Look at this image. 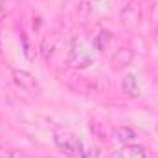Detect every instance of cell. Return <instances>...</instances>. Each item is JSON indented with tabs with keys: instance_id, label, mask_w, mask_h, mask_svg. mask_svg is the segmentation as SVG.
<instances>
[{
	"instance_id": "6da1fadb",
	"label": "cell",
	"mask_w": 158,
	"mask_h": 158,
	"mask_svg": "<svg viewBox=\"0 0 158 158\" xmlns=\"http://www.w3.org/2000/svg\"><path fill=\"white\" fill-rule=\"evenodd\" d=\"M55 145L66 155V156L72 158H81V153H83V143L77 136L70 134V132H55Z\"/></svg>"
},
{
	"instance_id": "7a4b0ae2",
	"label": "cell",
	"mask_w": 158,
	"mask_h": 158,
	"mask_svg": "<svg viewBox=\"0 0 158 158\" xmlns=\"http://www.w3.org/2000/svg\"><path fill=\"white\" fill-rule=\"evenodd\" d=\"M70 64L76 66V68H86L88 64H92V55H90V52L85 48V44L81 40H74L72 42Z\"/></svg>"
},
{
	"instance_id": "3957f363",
	"label": "cell",
	"mask_w": 158,
	"mask_h": 158,
	"mask_svg": "<svg viewBox=\"0 0 158 158\" xmlns=\"http://www.w3.org/2000/svg\"><path fill=\"white\" fill-rule=\"evenodd\" d=\"M119 20L125 28H136L140 22H142V7L136 0L129 2L123 9H121V15H119Z\"/></svg>"
},
{
	"instance_id": "277c9868",
	"label": "cell",
	"mask_w": 158,
	"mask_h": 158,
	"mask_svg": "<svg viewBox=\"0 0 158 158\" xmlns=\"http://www.w3.org/2000/svg\"><path fill=\"white\" fill-rule=\"evenodd\" d=\"M13 79H15V83H17L20 88H26V90H37V81H35V77H33L30 72H24V70H13Z\"/></svg>"
},
{
	"instance_id": "5b68a950",
	"label": "cell",
	"mask_w": 158,
	"mask_h": 158,
	"mask_svg": "<svg viewBox=\"0 0 158 158\" xmlns=\"http://www.w3.org/2000/svg\"><path fill=\"white\" fill-rule=\"evenodd\" d=\"M121 90H123V94L129 96V98H140V96H142L138 79L134 77L132 74H127V76L123 77V81H121Z\"/></svg>"
},
{
	"instance_id": "8992f818",
	"label": "cell",
	"mask_w": 158,
	"mask_h": 158,
	"mask_svg": "<svg viewBox=\"0 0 158 158\" xmlns=\"http://www.w3.org/2000/svg\"><path fill=\"white\" fill-rule=\"evenodd\" d=\"M132 57H134V53H132L131 48H119V50H116V53L112 55V64H114L116 70L125 68V66H129L132 63Z\"/></svg>"
},
{
	"instance_id": "52a82bcc",
	"label": "cell",
	"mask_w": 158,
	"mask_h": 158,
	"mask_svg": "<svg viewBox=\"0 0 158 158\" xmlns=\"http://www.w3.org/2000/svg\"><path fill=\"white\" fill-rule=\"evenodd\" d=\"M57 33H50V35H46L44 39H42V44H40V53H42V57L44 59H50V55L53 53V50H55V46H57Z\"/></svg>"
},
{
	"instance_id": "ba28073f",
	"label": "cell",
	"mask_w": 158,
	"mask_h": 158,
	"mask_svg": "<svg viewBox=\"0 0 158 158\" xmlns=\"http://www.w3.org/2000/svg\"><path fill=\"white\" fill-rule=\"evenodd\" d=\"M114 138L118 140L119 143H129V142H132L136 138V132H134V129H131L127 125H119L114 131Z\"/></svg>"
},
{
	"instance_id": "9c48e42d",
	"label": "cell",
	"mask_w": 158,
	"mask_h": 158,
	"mask_svg": "<svg viewBox=\"0 0 158 158\" xmlns=\"http://www.w3.org/2000/svg\"><path fill=\"white\" fill-rule=\"evenodd\" d=\"M119 158H145V149L142 145H125L119 151Z\"/></svg>"
},
{
	"instance_id": "30bf717a",
	"label": "cell",
	"mask_w": 158,
	"mask_h": 158,
	"mask_svg": "<svg viewBox=\"0 0 158 158\" xmlns=\"http://www.w3.org/2000/svg\"><path fill=\"white\" fill-rule=\"evenodd\" d=\"M107 42H110V33H109V31H105V30H101V31H99V35H96V40H94L96 50H98V52H103V50H105V46H107Z\"/></svg>"
},
{
	"instance_id": "8fae6325",
	"label": "cell",
	"mask_w": 158,
	"mask_h": 158,
	"mask_svg": "<svg viewBox=\"0 0 158 158\" xmlns=\"http://www.w3.org/2000/svg\"><path fill=\"white\" fill-rule=\"evenodd\" d=\"M103 127H105V123L99 121V119H92V121H90V129H92V132H94L98 138H105V136H107L105 131H103Z\"/></svg>"
},
{
	"instance_id": "7c38bea8",
	"label": "cell",
	"mask_w": 158,
	"mask_h": 158,
	"mask_svg": "<svg viewBox=\"0 0 158 158\" xmlns=\"http://www.w3.org/2000/svg\"><path fill=\"white\" fill-rule=\"evenodd\" d=\"M99 156V149L98 147H94V145H90V147H83V153H81V158H98Z\"/></svg>"
},
{
	"instance_id": "4fadbf2b",
	"label": "cell",
	"mask_w": 158,
	"mask_h": 158,
	"mask_svg": "<svg viewBox=\"0 0 158 158\" xmlns=\"http://www.w3.org/2000/svg\"><path fill=\"white\" fill-rule=\"evenodd\" d=\"M0 158H15V153L11 149H4L0 147Z\"/></svg>"
},
{
	"instance_id": "5bb4252c",
	"label": "cell",
	"mask_w": 158,
	"mask_h": 158,
	"mask_svg": "<svg viewBox=\"0 0 158 158\" xmlns=\"http://www.w3.org/2000/svg\"><path fill=\"white\" fill-rule=\"evenodd\" d=\"M4 15H6V4L4 0H0V19H4Z\"/></svg>"
}]
</instances>
